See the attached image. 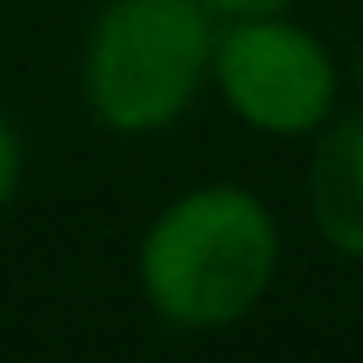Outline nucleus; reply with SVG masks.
<instances>
[{"mask_svg": "<svg viewBox=\"0 0 363 363\" xmlns=\"http://www.w3.org/2000/svg\"><path fill=\"white\" fill-rule=\"evenodd\" d=\"M214 38L203 0H107L80 48V102L118 139L160 134L203 96Z\"/></svg>", "mask_w": 363, "mask_h": 363, "instance_id": "obj_2", "label": "nucleus"}, {"mask_svg": "<svg viewBox=\"0 0 363 363\" xmlns=\"http://www.w3.org/2000/svg\"><path fill=\"white\" fill-rule=\"evenodd\" d=\"M208 86L246 128L267 139H305L331 123L342 75L331 48L284 11L219 22Z\"/></svg>", "mask_w": 363, "mask_h": 363, "instance_id": "obj_3", "label": "nucleus"}, {"mask_svg": "<svg viewBox=\"0 0 363 363\" xmlns=\"http://www.w3.org/2000/svg\"><path fill=\"white\" fill-rule=\"evenodd\" d=\"M358 86H363V59H358Z\"/></svg>", "mask_w": 363, "mask_h": 363, "instance_id": "obj_7", "label": "nucleus"}, {"mask_svg": "<svg viewBox=\"0 0 363 363\" xmlns=\"http://www.w3.org/2000/svg\"><path fill=\"white\" fill-rule=\"evenodd\" d=\"M305 187L320 240L342 257L363 262V107H352L320 134Z\"/></svg>", "mask_w": 363, "mask_h": 363, "instance_id": "obj_4", "label": "nucleus"}, {"mask_svg": "<svg viewBox=\"0 0 363 363\" xmlns=\"http://www.w3.org/2000/svg\"><path fill=\"white\" fill-rule=\"evenodd\" d=\"M22 177H27V150H22V134L6 113H0V208L22 193Z\"/></svg>", "mask_w": 363, "mask_h": 363, "instance_id": "obj_5", "label": "nucleus"}, {"mask_svg": "<svg viewBox=\"0 0 363 363\" xmlns=\"http://www.w3.org/2000/svg\"><path fill=\"white\" fill-rule=\"evenodd\" d=\"M219 22H240V16H284L294 11L299 0H203Z\"/></svg>", "mask_w": 363, "mask_h": 363, "instance_id": "obj_6", "label": "nucleus"}, {"mask_svg": "<svg viewBox=\"0 0 363 363\" xmlns=\"http://www.w3.org/2000/svg\"><path fill=\"white\" fill-rule=\"evenodd\" d=\"M278 219L240 182L177 193L139 240V294L171 331H225L267 299L278 278Z\"/></svg>", "mask_w": 363, "mask_h": 363, "instance_id": "obj_1", "label": "nucleus"}]
</instances>
